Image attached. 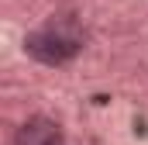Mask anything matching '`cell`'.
<instances>
[{
  "mask_svg": "<svg viewBox=\"0 0 148 145\" xmlns=\"http://www.w3.org/2000/svg\"><path fill=\"white\" fill-rule=\"evenodd\" d=\"M24 48L31 59L45 66H62L83 48V31L73 17H52L48 24H41L38 31L24 38Z\"/></svg>",
  "mask_w": 148,
  "mask_h": 145,
  "instance_id": "1",
  "label": "cell"
},
{
  "mask_svg": "<svg viewBox=\"0 0 148 145\" xmlns=\"http://www.w3.org/2000/svg\"><path fill=\"white\" fill-rule=\"evenodd\" d=\"M17 145H62V128L52 117H31L21 124Z\"/></svg>",
  "mask_w": 148,
  "mask_h": 145,
  "instance_id": "2",
  "label": "cell"
}]
</instances>
